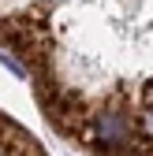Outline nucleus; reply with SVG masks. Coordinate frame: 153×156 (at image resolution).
Segmentation results:
<instances>
[{
    "mask_svg": "<svg viewBox=\"0 0 153 156\" xmlns=\"http://www.w3.org/2000/svg\"><path fill=\"white\" fill-rule=\"evenodd\" d=\"M0 52L75 149L153 156V0H0Z\"/></svg>",
    "mask_w": 153,
    "mask_h": 156,
    "instance_id": "obj_1",
    "label": "nucleus"
},
{
    "mask_svg": "<svg viewBox=\"0 0 153 156\" xmlns=\"http://www.w3.org/2000/svg\"><path fill=\"white\" fill-rule=\"evenodd\" d=\"M0 156H49V152L23 123L0 112Z\"/></svg>",
    "mask_w": 153,
    "mask_h": 156,
    "instance_id": "obj_2",
    "label": "nucleus"
}]
</instances>
